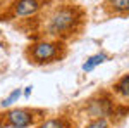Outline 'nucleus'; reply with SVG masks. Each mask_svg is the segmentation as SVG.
<instances>
[{
	"label": "nucleus",
	"mask_w": 129,
	"mask_h": 128,
	"mask_svg": "<svg viewBox=\"0 0 129 128\" xmlns=\"http://www.w3.org/2000/svg\"><path fill=\"white\" fill-rule=\"evenodd\" d=\"M0 128H2V123H0Z\"/></svg>",
	"instance_id": "obj_15"
},
{
	"label": "nucleus",
	"mask_w": 129,
	"mask_h": 128,
	"mask_svg": "<svg viewBox=\"0 0 129 128\" xmlns=\"http://www.w3.org/2000/svg\"><path fill=\"white\" fill-rule=\"evenodd\" d=\"M48 2L52 0H12L7 10L10 17H31L36 16Z\"/></svg>",
	"instance_id": "obj_3"
},
{
	"label": "nucleus",
	"mask_w": 129,
	"mask_h": 128,
	"mask_svg": "<svg viewBox=\"0 0 129 128\" xmlns=\"http://www.w3.org/2000/svg\"><path fill=\"white\" fill-rule=\"evenodd\" d=\"M2 4H4V0H0V7H2Z\"/></svg>",
	"instance_id": "obj_13"
},
{
	"label": "nucleus",
	"mask_w": 129,
	"mask_h": 128,
	"mask_svg": "<svg viewBox=\"0 0 129 128\" xmlns=\"http://www.w3.org/2000/svg\"><path fill=\"white\" fill-rule=\"evenodd\" d=\"M21 95H22L21 88L12 90V92H10L9 95H7V97H5L4 100H2V102H0V104H2V107H9V106H12V104H14V102H16V100H17V99H19Z\"/></svg>",
	"instance_id": "obj_10"
},
{
	"label": "nucleus",
	"mask_w": 129,
	"mask_h": 128,
	"mask_svg": "<svg viewBox=\"0 0 129 128\" xmlns=\"http://www.w3.org/2000/svg\"><path fill=\"white\" fill-rule=\"evenodd\" d=\"M0 36H2V30H0Z\"/></svg>",
	"instance_id": "obj_14"
},
{
	"label": "nucleus",
	"mask_w": 129,
	"mask_h": 128,
	"mask_svg": "<svg viewBox=\"0 0 129 128\" xmlns=\"http://www.w3.org/2000/svg\"><path fill=\"white\" fill-rule=\"evenodd\" d=\"M107 59H109V56H107L105 52H96V54L89 56L88 59L84 61V64H83V71H84V73H89V71H93L96 66L103 64Z\"/></svg>",
	"instance_id": "obj_7"
},
{
	"label": "nucleus",
	"mask_w": 129,
	"mask_h": 128,
	"mask_svg": "<svg viewBox=\"0 0 129 128\" xmlns=\"http://www.w3.org/2000/svg\"><path fill=\"white\" fill-rule=\"evenodd\" d=\"M31 90H33V87H26V88H24V95H26V97L31 94Z\"/></svg>",
	"instance_id": "obj_12"
},
{
	"label": "nucleus",
	"mask_w": 129,
	"mask_h": 128,
	"mask_svg": "<svg viewBox=\"0 0 129 128\" xmlns=\"http://www.w3.org/2000/svg\"><path fill=\"white\" fill-rule=\"evenodd\" d=\"M84 12L74 4L55 5L43 19V31L55 40H66L81 30Z\"/></svg>",
	"instance_id": "obj_1"
},
{
	"label": "nucleus",
	"mask_w": 129,
	"mask_h": 128,
	"mask_svg": "<svg viewBox=\"0 0 129 128\" xmlns=\"http://www.w3.org/2000/svg\"><path fill=\"white\" fill-rule=\"evenodd\" d=\"M114 90L122 95V97L129 99V75H124V76H120L117 81H115V85H114Z\"/></svg>",
	"instance_id": "obj_8"
},
{
	"label": "nucleus",
	"mask_w": 129,
	"mask_h": 128,
	"mask_svg": "<svg viewBox=\"0 0 129 128\" xmlns=\"http://www.w3.org/2000/svg\"><path fill=\"white\" fill-rule=\"evenodd\" d=\"M4 123L12 128H28L35 123V113L24 107L9 109L4 114Z\"/></svg>",
	"instance_id": "obj_4"
},
{
	"label": "nucleus",
	"mask_w": 129,
	"mask_h": 128,
	"mask_svg": "<svg viewBox=\"0 0 129 128\" xmlns=\"http://www.w3.org/2000/svg\"><path fill=\"white\" fill-rule=\"evenodd\" d=\"M84 128H110V126L105 118H98V119H91Z\"/></svg>",
	"instance_id": "obj_11"
},
{
	"label": "nucleus",
	"mask_w": 129,
	"mask_h": 128,
	"mask_svg": "<svg viewBox=\"0 0 129 128\" xmlns=\"http://www.w3.org/2000/svg\"><path fill=\"white\" fill-rule=\"evenodd\" d=\"M36 128H67V125L62 118H50L45 119L43 123H40Z\"/></svg>",
	"instance_id": "obj_9"
},
{
	"label": "nucleus",
	"mask_w": 129,
	"mask_h": 128,
	"mask_svg": "<svg viewBox=\"0 0 129 128\" xmlns=\"http://www.w3.org/2000/svg\"><path fill=\"white\" fill-rule=\"evenodd\" d=\"M110 113V102L109 100H91L88 106V114L91 118L98 119V118H105Z\"/></svg>",
	"instance_id": "obj_6"
},
{
	"label": "nucleus",
	"mask_w": 129,
	"mask_h": 128,
	"mask_svg": "<svg viewBox=\"0 0 129 128\" xmlns=\"http://www.w3.org/2000/svg\"><path fill=\"white\" fill-rule=\"evenodd\" d=\"M102 9L109 16H129V0H105Z\"/></svg>",
	"instance_id": "obj_5"
},
{
	"label": "nucleus",
	"mask_w": 129,
	"mask_h": 128,
	"mask_svg": "<svg viewBox=\"0 0 129 128\" xmlns=\"http://www.w3.org/2000/svg\"><path fill=\"white\" fill-rule=\"evenodd\" d=\"M64 56V43L62 40L43 38L31 43L28 49V57L35 64H48L60 59Z\"/></svg>",
	"instance_id": "obj_2"
}]
</instances>
